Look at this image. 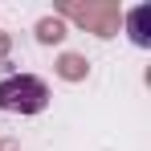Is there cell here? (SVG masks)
Returning <instances> with one entry per match:
<instances>
[{"label": "cell", "instance_id": "1", "mask_svg": "<svg viewBox=\"0 0 151 151\" xmlns=\"http://www.w3.org/2000/svg\"><path fill=\"white\" fill-rule=\"evenodd\" d=\"M49 102V86L33 74H12L0 82V110L8 114H41Z\"/></svg>", "mask_w": 151, "mask_h": 151}, {"label": "cell", "instance_id": "2", "mask_svg": "<svg viewBox=\"0 0 151 151\" xmlns=\"http://www.w3.org/2000/svg\"><path fill=\"white\" fill-rule=\"evenodd\" d=\"M127 33H131V41L135 45H151V4H139V8H131L127 12Z\"/></svg>", "mask_w": 151, "mask_h": 151}]
</instances>
